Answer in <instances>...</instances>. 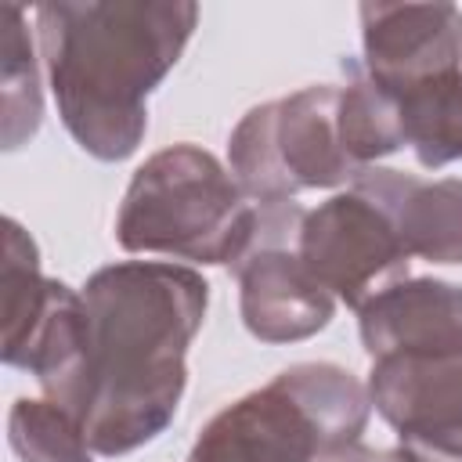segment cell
Wrapping results in <instances>:
<instances>
[{
	"label": "cell",
	"mask_w": 462,
	"mask_h": 462,
	"mask_svg": "<svg viewBox=\"0 0 462 462\" xmlns=\"http://www.w3.org/2000/svg\"><path fill=\"white\" fill-rule=\"evenodd\" d=\"M346 87H339V105H336V130L346 159L361 166H375L379 159L401 152L404 141V119L397 97L379 87L365 65L346 61Z\"/></svg>",
	"instance_id": "11"
},
{
	"label": "cell",
	"mask_w": 462,
	"mask_h": 462,
	"mask_svg": "<svg viewBox=\"0 0 462 462\" xmlns=\"http://www.w3.org/2000/svg\"><path fill=\"white\" fill-rule=\"evenodd\" d=\"M79 296L87 361L76 419L97 455H126L177 415L209 285L191 267L126 260L94 271Z\"/></svg>",
	"instance_id": "1"
},
{
	"label": "cell",
	"mask_w": 462,
	"mask_h": 462,
	"mask_svg": "<svg viewBox=\"0 0 462 462\" xmlns=\"http://www.w3.org/2000/svg\"><path fill=\"white\" fill-rule=\"evenodd\" d=\"M231 177L253 202H292L296 188L278 159L274 144V101H263L242 116L227 144Z\"/></svg>",
	"instance_id": "15"
},
{
	"label": "cell",
	"mask_w": 462,
	"mask_h": 462,
	"mask_svg": "<svg viewBox=\"0 0 462 462\" xmlns=\"http://www.w3.org/2000/svg\"><path fill=\"white\" fill-rule=\"evenodd\" d=\"M7 440L22 462H94L83 422L47 397L14 401L7 415Z\"/></svg>",
	"instance_id": "16"
},
{
	"label": "cell",
	"mask_w": 462,
	"mask_h": 462,
	"mask_svg": "<svg viewBox=\"0 0 462 462\" xmlns=\"http://www.w3.org/2000/svg\"><path fill=\"white\" fill-rule=\"evenodd\" d=\"M365 72L393 97L462 72V11L455 4H361Z\"/></svg>",
	"instance_id": "7"
},
{
	"label": "cell",
	"mask_w": 462,
	"mask_h": 462,
	"mask_svg": "<svg viewBox=\"0 0 462 462\" xmlns=\"http://www.w3.org/2000/svg\"><path fill=\"white\" fill-rule=\"evenodd\" d=\"M339 87L318 83L274 101V144L296 191L336 188L354 180L357 166L346 159L336 130Z\"/></svg>",
	"instance_id": "10"
},
{
	"label": "cell",
	"mask_w": 462,
	"mask_h": 462,
	"mask_svg": "<svg viewBox=\"0 0 462 462\" xmlns=\"http://www.w3.org/2000/svg\"><path fill=\"white\" fill-rule=\"evenodd\" d=\"M303 217L296 202H256L249 245L231 267L242 321L260 343H296L332 321L336 296L296 253Z\"/></svg>",
	"instance_id": "5"
},
{
	"label": "cell",
	"mask_w": 462,
	"mask_h": 462,
	"mask_svg": "<svg viewBox=\"0 0 462 462\" xmlns=\"http://www.w3.org/2000/svg\"><path fill=\"white\" fill-rule=\"evenodd\" d=\"M256 202L209 152L173 144L144 159L123 195L116 242L126 253H162L235 267L249 245Z\"/></svg>",
	"instance_id": "4"
},
{
	"label": "cell",
	"mask_w": 462,
	"mask_h": 462,
	"mask_svg": "<svg viewBox=\"0 0 462 462\" xmlns=\"http://www.w3.org/2000/svg\"><path fill=\"white\" fill-rule=\"evenodd\" d=\"M318 462H419V458L411 451H404V448H365L357 440V444H350L343 451H332V455H325Z\"/></svg>",
	"instance_id": "17"
},
{
	"label": "cell",
	"mask_w": 462,
	"mask_h": 462,
	"mask_svg": "<svg viewBox=\"0 0 462 462\" xmlns=\"http://www.w3.org/2000/svg\"><path fill=\"white\" fill-rule=\"evenodd\" d=\"M368 386L328 361H303L217 411L188 462H318L361 440Z\"/></svg>",
	"instance_id": "3"
},
{
	"label": "cell",
	"mask_w": 462,
	"mask_h": 462,
	"mask_svg": "<svg viewBox=\"0 0 462 462\" xmlns=\"http://www.w3.org/2000/svg\"><path fill=\"white\" fill-rule=\"evenodd\" d=\"M296 253L307 271L354 310L404 282L411 260L390 213L357 188L307 209Z\"/></svg>",
	"instance_id": "6"
},
{
	"label": "cell",
	"mask_w": 462,
	"mask_h": 462,
	"mask_svg": "<svg viewBox=\"0 0 462 462\" xmlns=\"http://www.w3.org/2000/svg\"><path fill=\"white\" fill-rule=\"evenodd\" d=\"M361 195L379 202L408 256L433 263H462V180H422L390 166H361L350 180Z\"/></svg>",
	"instance_id": "9"
},
{
	"label": "cell",
	"mask_w": 462,
	"mask_h": 462,
	"mask_svg": "<svg viewBox=\"0 0 462 462\" xmlns=\"http://www.w3.org/2000/svg\"><path fill=\"white\" fill-rule=\"evenodd\" d=\"M361 343L379 357L462 354V285L440 278H404L361 310Z\"/></svg>",
	"instance_id": "8"
},
{
	"label": "cell",
	"mask_w": 462,
	"mask_h": 462,
	"mask_svg": "<svg viewBox=\"0 0 462 462\" xmlns=\"http://www.w3.org/2000/svg\"><path fill=\"white\" fill-rule=\"evenodd\" d=\"M199 22L188 0L40 4L36 47L65 130L101 162L137 152L148 94L177 65Z\"/></svg>",
	"instance_id": "2"
},
{
	"label": "cell",
	"mask_w": 462,
	"mask_h": 462,
	"mask_svg": "<svg viewBox=\"0 0 462 462\" xmlns=\"http://www.w3.org/2000/svg\"><path fill=\"white\" fill-rule=\"evenodd\" d=\"M0 97H4V148L14 152L40 130V116H43L32 32L25 25V11L14 4L0 7Z\"/></svg>",
	"instance_id": "13"
},
{
	"label": "cell",
	"mask_w": 462,
	"mask_h": 462,
	"mask_svg": "<svg viewBox=\"0 0 462 462\" xmlns=\"http://www.w3.org/2000/svg\"><path fill=\"white\" fill-rule=\"evenodd\" d=\"M404 141L430 170L462 159V72L408 90L397 97Z\"/></svg>",
	"instance_id": "14"
},
{
	"label": "cell",
	"mask_w": 462,
	"mask_h": 462,
	"mask_svg": "<svg viewBox=\"0 0 462 462\" xmlns=\"http://www.w3.org/2000/svg\"><path fill=\"white\" fill-rule=\"evenodd\" d=\"M54 278H43L36 242L18 227V220H4V267H0V292H4V365H14L25 343L32 339Z\"/></svg>",
	"instance_id": "12"
}]
</instances>
